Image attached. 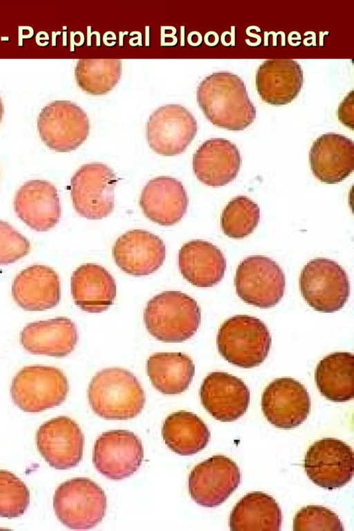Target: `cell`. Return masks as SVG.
Instances as JSON below:
<instances>
[{
    "mask_svg": "<svg viewBox=\"0 0 354 531\" xmlns=\"http://www.w3.org/2000/svg\"><path fill=\"white\" fill-rule=\"evenodd\" d=\"M196 97L206 118L218 127L241 131L256 118L243 81L232 73L215 72L205 77L197 88Z\"/></svg>",
    "mask_w": 354,
    "mask_h": 531,
    "instance_id": "6da1fadb",
    "label": "cell"
},
{
    "mask_svg": "<svg viewBox=\"0 0 354 531\" xmlns=\"http://www.w3.org/2000/svg\"><path fill=\"white\" fill-rule=\"evenodd\" d=\"M88 399L94 413L106 420L133 418L145 404V394L136 377L118 367L104 369L93 376Z\"/></svg>",
    "mask_w": 354,
    "mask_h": 531,
    "instance_id": "7a4b0ae2",
    "label": "cell"
},
{
    "mask_svg": "<svg viewBox=\"0 0 354 531\" xmlns=\"http://www.w3.org/2000/svg\"><path fill=\"white\" fill-rule=\"evenodd\" d=\"M201 308L180 291H164L151 299L144 310L147 331L156 339L178 343L191 338L201 324Z\"/></svg>",
    "mask_w": 354,
    "mask_h": 531,
    "instance_id": "3957f363",
    "label": "cell"
},
{
    "mask_svg": "<svg viewBox=\"0 0 354 531\" xmlns=\"http://www.w3.org/2000/svg\"><path fill=\"white\" fill-rule=\"evenodd\" d=\"M266 324L250 315H235L224 322L216 337L220 354L230 364L244 369L259 366L270 348Z\"/></svg>",
    "mask_w": 354,
    "mask_h": 531,
    "instance_id": "277c9868",
    "label": "cell"
},
{
    "mask_svg": "<svg viewBox=\"0 0 354 531\" xmlns=\"http://www.w3.org/2000/svg\"><path fill=\"white\" fill-rule=\"evenodd\" d=\"M68 389V380L61 369L30 365L23 367L13 378L10 395L20 409L38 413L63 403Z\"/></svg>",
    "mask_w": 354,
    "mask_h": 531,
    "instance_id": "5b68a950",
    "label": "cell"
},
{
    "mask_svg": "<svg viewBox=\"0 0 354 531\" xmlns=\"http://www.w3.org/2000/svg\"><path fill=\"white\" fill-rule=\"evenodd\" d=\"M53 508L57 519L71 529H90L103 519L106 510L104 490L87 478H75L56 489Z\"/></svg>",
    "mask_w": 354,
    "mask_h": 531,
    "instance_id": "8992f818",
    "label": "cell"
},
{
    "mask_svg": "<svg viewBox=\"0 0 354 531\" xmlns=\"http://www.w3.org/2000/svg\"><path fill=\"white\" fill-rule=\"evenodd\" d=\"M299 286L307 304L323 313L340 310L350 293L345 270L337 262L326 258L312 259L303 268Z\"/></svg>",
    "mask_w": 354,
    "mask_h": 531,
    "instance_id": "52a82bcc",
    "label": "cell"
},
{
    "mask_svg": "<svg viewBox=\"0 0 354 531\" xmlns=\"http://www.w3.org/2000/svg\"><path fill=\"white\" fill-rule=\"evenodd\" d=\"M118 181L106 165L92 162L81 166L71 179L73 207L82 217L100 220L114 209V187Z\"/></svg>",
    "mask_w": 354,
    "mask_h": 531,
    "instance_id": "ba28073f",
    "label": "cell"
},
{
    "mask_svg": "<svg viewBox=\"0 0 354 531\" xmlns=\"http://www.w3.org/2000/svg\"><path fill=\"white\" fill-rule=\"evenodd\" d=\"M237 295L245 303L261 308L276 306L282 299L286 278L272 259L254 255L238 266L234 278Z\"/></svg>",
    "mask_w": 354,
    "mask_h": 531,
    "instance_id": "9c48e42d",
    "label": "cell"
},
{
    "mask_svg": "<svg viewBox=\"0 0 354 531\" xmlns=\"http://www.w3.org/2000/svg\"><path fill=\"white\" fill-rule=\"evenodd\" d=\"M89 120L78 105L55 100L45 106L37 118V129L44 144L58 152L76 149L87 138Z\"/></svg>",
    "mask_w": 354,
    "mask_h": 531,
    "instance_id": "30bf717a",
    "label": "cell"
},
{
    "mask_svg": "<svg viewBox=\"0 0 354 531\" xmlns=\"http://www.w3.org/2000/svg\"><path fill=\"white\" fill-rule=\"evenodd\" d=\"M197 133V122L185 107L167 104L156 109L147 123L146 136L156 153L173 156L182 153Z\"/></svg>",
    "mask_w": 354,
    "mask_h": 531,
    "instance_id": "8fae6325",
    "label": "cell"
},
{
    "mask_svg": "<svg viewBox=\"0 0 354 531\" xmlns=\"http://www.w3.org/2000/svg\"><path fill=\"white\" fill-rule=\"evenodd\" d=\"M304 467L308 477L317 485L327 490L342 487L353 476V449L341 440L324 438L308 448Z\"/></svg>",
    "mask_w": 354,
    "mask_h": 531,
    "instance_id": "7c38bea8",
    "label": "cell"
},
{
    "mask_svg": "<svg viewBox=\"0 0 354 531\" xmlns=\"http://www.w3.org/2000/svg\"><path fill=\"white\" fill-rule=\"evenodd\" d=\"M240 483L241 472L236 463L225 456L215 455L192 469L188 488L196 503L214 507L223 503Z\"/></svg>",
    "mask_w": 354,
    "mask_h": 531,
    "instance_id": "4fadbf2b",
    "label": "cell"
},
{
    "mask_svg": "<svg viewBox=\"0 0 354 531\" xmlns=\"http://www.w3.org/2000/svg\"><path fill=\"white\" fill-rule=\"evenodd\" d=\"M143 458L141 440L135 434L126 430L103 433L96 440L93 451L95 467L111 480H122L133 474Z\"/></svg>",
    "mask_w": 354,
    "mask_h": 531,
    "instance_id": "5bb4252c",
    "label": "cell"
},
{
    "mask_svg": "<svg viewBox=\"0 0 354 531\" xmlns=\"http://www.w3.org/2000/svg\"><path fill=\"white\" fill-rule=\"evenodd\" d=\"M261 405L270 423L288 429L297 427L306 420L310 410V398L301 382L291 378H281L266 387Z\"/></svg>",
    "mask_w": 354,
    "mask_h": 531,
    "instance_id": "9a60e30c",
    "label": "cell"
},
{
    "mask_svg": "<svg viewBox=\"0 0 354 531\" xmlns=\"http://www.w3.org/2000/svg\"><path fill=\"white\" fill-rule=\"evenodd\" d=\"M84 438L77 423L67 416H59L43 423L36 433L37 449L53 468L75 467L83 456Z\"/></svg>",
    "mask_w": 354,
    "mask_h": 531,
    "instance_id": "2e32d148",
    "label": "cell"
},
{
    "mask_svg": "<svg viewBox=\"0 0 354 531\" xmlns=\"http://www.w3.org/2000/svg\"><path fill=\"white\" fill-rule=\"evenodd\" d=\"M112 254L116 265L133 276H146L163 264L166 249L157 235L144 230H132L117 239Z\"/></svg>",
    "mask_w": 354,
    "mask_h": 531,
    "instance_id": "e0dca14e",
    "label": "cell"
},
{
    "mask_svg": "<svg viewBox=\"0 0 354 531\" xmlns=\"http://www.w3.org/2000/svg\"><path fill=\"white\" fill-rule=\"evenodd\" d=\"M203 407L216 420L232 422L246 412L250 403V391L237 377L225 372L209 373L200 389Z\"/></svg>",
    "mask_w": 354,
    "mask_h": 531,
    "instance_id": "ac0fdd59",
    "label": "cell"
},
{
    "mask_svg": "<svg viewBox=\"0 0 354 531\" xmlns=\"http://www.w3.org/2000/svg\"><path fill=\"white\" fill-rule=\"evenodd\" d=\"M17 216L32 230L46 232L54 227L61 216L57 189L44 180H30L17 190L14 201Z\"/></svg>",
    "mask_w": 354,
    "mask_h": 531,
    "instance_id": "d6986e66",
    "label": "cell"
},
{
    "mask_svg": "<svg viewBox=\"0 0 354 531\" xmlns=\"http://www.w3.org/2000/svg\"><path fill=\"white\" fill-rule=\"evenodd\" d=\"M139 203L150 221L161 226H171L185 214L189 199L180 181L173 177L158 176L143 187Z\"/></svg>",
    "mask_w": 354,
    "mask_h": 531,
    "instance_id": "ffe728a7",
    "label": "cell"
},
{
    "mask_svg": "<svg viewBox=\"0 0 354 531\" xmlns=\"http://www.w3.org/2000/svg\"><path fill=\"white\" fill-rule=\"evenodd\" d=\"M309 160L312 172L319 180L338 183L353 171V142L342 134L324 133L313 143Z\"/></svg>",
    "mask_w": 354,
    "mask_h": 531,
    "instance_id": "44dd1931",
    "label": "cell"
},
{
    "mask_svg": "<svg viewBox=\"0 0 354 531\" xmlns=\"http://www.w3.org/2000/svg\"><path fill=\"white\" fill-rule=\"evenodd\" d=\"M241 158L237 147L223 138L204 142L193 156V171L196 178L210 187L224 186L236 177Z\"/></svg>",
    "mask_w": 354,
    "mask_h": 531,
    "instance_id": "7402d4cb",
    "label": "cell"
},
{
    "mask_svg": "<svg viewBox=\"0 0 354 531\" xmlns=\"http://www.w3.org/2000/svg\"><path fill=\"white\" fill-rule=\"evenodd\" d=\"M12 297L28 311H43L55 307L61 298L57 273L44 265H32L21 271L12 284Z\"/></svg>",
    "mask_w": 354,
    "mask_h": 531,
    "instance_id": "603a6c76",
    "label": "cell"
},
{
    "mask_svg": "<svg viewBox=\"0 0 354 531\" xmlns=\"http://www.w3.org/2000/svg\"><path fill=\"white\" fill-rule=\"evenodd\" d=\"M75 324L68 318H55L28 324L20 333V343L30 353L62 357L77 343Z\"/></svg>",
    "mask_w": 354,
    "mask_h": 531,
    "instance_id": "cb8c5ba5",
    "label": "cell"
},
{
    "mask_svg": "<svg viewBox=\"0 0 354 531\" xmlns=\"http://www.w3.org/2000/svg\"><path fill=\"white\" fill-rule=\"evenodd\" d=\"M255 82L257 93L263 102L283 105L292 102L301 91L303 71L294 59H269L258 68Z\"/></svg>",
    "mask_w": 354,
    "mask_h": 531,
    "instance_id": "d4e9b609",
    "label": "cell"
},
{
    "mask_svg": "<svg viewBox=\"0 0 354 531\" xmlns=\"http://www.w3.org/2000/svg\"><path fill=\"white\" fill-rule=\"evenodd\" d=\"M71 292L73 301L81 310L97 313L112 305L116 297V284L104 267L88 263L73 272Z\"/></svg>",
    "mask_w": 354,
    "mask_h": 531,
    "instance_id": "484cf974",
    "label": "cell"
},
{
    "mask_svg": "<svg viewBox=\"0 0 354 531\" xmlns=\"http://www.w3.org/2000/svg\"><path fill=\"white\" fill-rule=\"evenodd\" d=\"M178 266L183 277L198 288H209L220 282L226 260L216 245L203 240H192L179 250Z\"/></svg>",
    "mask_w": 354,
    "mask_h": 531,
    "instance_id": "4316f807",
    "label": "cell"
},
{
    "mask_svg": "<svg viewBox=\"0 0 354 531\" xmlns=\"http://www.w3.org/2000/svg\"><path fill=\"white\" fill-rule=\"evenodd\" d=\"M282 513L275 499L262 492L245 495L232 509L230 530H273L281 529Z\"/></svg>",
    "mask_w": 354,
    "mask_h": 531,
    "instance_id": "83f0119b",
    "label": "cell"
},
{
    "mask_svg": "<svg viewBox=\"0 0 354 531\" xmlns=\"http://www.w3.org/2000/svg\"><path fill=\"white\" fill-rule=\"evenodd\" d=\"M315 382L326 399L343 402L354 398V357L351 353L337 352L319 361L315 370Z\"/></svg>",
    "mask_w": 354,
    "mask_h": 531,
    "instance_id": "f1b7e54d",
    "label": "cell"
},
{
    "mask_svg": "<svg viewBox=\"0 0 354 531\" xmlns=\"http://www.w3.org/2000/svg\"><path fill=\"white\" fill-rule=\"evenodd\" d=\"M190 357L182 353H156L147 362L152 385L163 394H179L187 389L194 375Z\"/></svg>",
    "mask_w": 354,
    "mask_h": 531,
    "instance_id": "f546056e",
    "label": "cell"
},
{
    "mask_svg": "<svg viewBox=\"0 0 354 531\" xmlns=\"http://www.w3.org/2000/svg\"><path fill=\"white\" fill-rule=\"evenodd\" d=\"M162 436L171 450L181 456H191L207 446L210 432L196 414L180 411L169 415L165 420Z\"/></svg>",
    "mask_w": 354,
    "mask_h": 531,
    "instance_id": "4dcf8cb0",
    "label": "cell"
},
{
    "mask_svg": "<svg viewBox=\"0 0 354 531\" xmlns=\"http://www.w3.org/2000/svg\"><path fill=\"white\" fill-rule=\"evenodd\" d=\"M122 75L119 59H80L75 68L77 85L88 94L100 95L111 91Z\"/></svg>",
    "mask_w": 354,
    "mask_h": 531,
    "instance_id": "1f68e13d",
    "label": "cell"
},
{
    "mask_svg": "<svg viewBox=\"0 0 354 531\" xmlns=\"http://www.w3.org/2000/svg\"><path fill=\"white\" fill-rule=\"evenodd\" d=\"M259 218L257 204L247 196H239L232 199L223 210L221 225L226 236L241 239L254 230Z\"/></svg>",
    "mask_w": 354,
    "mask_h": 531,
    "instance_id": "d6a6232c",
    "label": "cell"
},
{
    "mask_svg": "<svg viewBox=\"0 0 354 531\" xmlns=\"http://www.w3.org/2000/svg\"><path fill=\"white\" fill-rule=\"evenodd\" d=\"M29 503L30 492L25 483L12 472L0 470V516H20Z\"/></svg>",
    "mask_w": 354,
    "mask_h": 531,
    "instance_id": "836d02e7",
    "label": "cell"
},
{
    "mask_svg": "<svg viewBox=\"0 0 354 531\" xmlns=\"http://www.w3.org/2000/svg\"><path fill=\"white\" fill-rule=\"evenodd\" d=\"M293 530L343 531V524L337 515L321 505H307L295 515Z\"/></svg>",
    "mask_w": 354,
    "mask_h": 531,
    "instance_id": "e575fe53",
    "label": "cell"
},
{
    "mask_svg": "<svg viewBox=\"0 0 354 531\" xmlns=\"http://www.w3.org/2000/svg\"><path fill=\"white\" fill-rule=\"evenodd\" d=\"M30 241L8 222L0 220V265H8L26 256Z\"/></svg>",
    "mask_w": 354,
    "mask_h": 531,
    "instance_id": "d590c367",
    "label": "cell"
},
{
    "mask_svg": "<svg viewBox=\"0 0 354 531\" xmlns=\"http://www.w3.org/2000/svg\"><path fill=\"white\" fill-rule=\"evenodd\" d=\"M339 121L351 129L353 128V95L351 91L342 102L338 108Z\"/></svg>",
    "mask_w": 354,
    "mask_h": 531,
    "instance_id": "8d00e7d4",
    "label": "cell"
},
{
    "mask_svg": "<svg viewBox=\"0 0 354 531\" xmlns=\"http://www.w3.org/2000/svg\"><path fill=\"white\" fill-rule=\"evenodd\" d=\"M3 113H4L3 104L1 97H0V123H1V120H2L3 116Z\"/></svg>",
    "mask_w": 354,
    "mask_h": 531,
    "instance_id": "74e56055",
    "label": "cell"
}]
</instances>
